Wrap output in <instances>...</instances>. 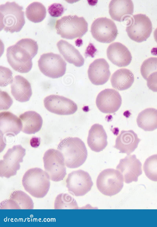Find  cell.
Listing matches in <instances>:
<instances>
[{"label": "cell", "mask_w": 157, "mask_h": 227, "mask_svg": "<svg viewBox=\"0 0 157 227\" xmlns=\"http://www.w3.org/2000/svg\"><path fill=\"white\" fill-rule=\"evenodd\" d=\"M38 45L37 42L30 38L22 39L6 50L7 61L15 71L26 73L31 70L32 59L37 54Z\"/></svg>", "instance_id": "obj_1"}, {"label": "cell", "mask_w": 157, "mask_h": 227, "mask_svg": "<svg viewBox=\"0 0 157 227\" xmlns=\"http://www.w3.org/2000/svg\"><path fill=\"white\" fill-rule=\"evenodd\" d=\"M58 150L62 154L66 166L75 168L79 167L86 161L87 151L84 142L78 137H67L60 141Z\"/></svg>", "instance_id": "obj_2"}, {"label": "cell", "mask_w": 157, "mask_h": 227, "mask_svg": "<svg viewBox=\"0 0 157 227\" xmlns=\"http://www.w3.org/2000/svg\"><path fill=\"white\" fill-rule=\"evenodd\" d=\"M47 173L38 167L30 168L24 174L22 184L25 190L33 197L41 198L48 193L50 186Z\"/></svg>", "instance_id": "obj_3"}, {"label": "cell", "mask_w": 157, "mask_h": 227, "mask_svg": "<svg viewBox=\"0 0 157 227\" xmlns=\"http://www.w3.org/2000/svg\"><path fill=\"white\" fill-rule=\"evenodd\" d=\"M25 23L23 7L14 2L0 6V30L11 33L19 32Z\"/></svg>", "instance_id": "obj_4"}, {"label": "cell", "mask_w": 157, "mask_h": 227, "mask_svg": "<svg viewBox=\"0 0 157 227\" xmlns=\"http://www.w3.org/2000/svg\"><path fill=\"white\" fill-rule=\"evenodd\" d=\"M55 28L62 38L72 40L83 36L88 31V24L82 17L69 15L57 20Z\"/></svg>", "instance_id": "obj_5"}, {"label": "cell", "mask_w": 157, "mask_h": 227, "mask_svg": "<svg viewBox=\"0 0 157 227\" xmlns=\"http://www.w3.org/2000/svg\"><path fill=\"white\" fill-rule=\"evenodd\" d=\"M124 181L123 176L118 170L108 168L103 170L98 176L96 186L102 194L111 196L121 191Z\"/></svg>", "instance_id": "obj_6"}, {"label": "cell", "mask_w": 157, "mask_h": 227, "mask_svg": "<svg viewBox=\"0 0 157 227\" xmlns=\"http://www.w3.org/2000/svg\"><path fill=\"white\" fill-rule=\"evenodd\" d=\"M43 159L45 171L50 179L56 182L63 180L67 173L62 153L59 150L49 149L45 152Z\"/></svg>", "instance_id": "obj_7"}, {"label": "cell", "mask_w": 157, "mask_h": 227, "mask_svg": "<svg viewBox=\"0 0 157 227\" xmlns=\"http://www.w3.org/2000/svg\"><path fill=\"white\" fill-rule=\"evenodd\" d=\"M25 149L21 145H14L9 148L0 160V176L9 178L15 175L23 161Z\"/></svg>", "instance_id": "obj_8"}, {"label": "cell", "mask_w": 157, "mask_h": 227, "mask_svg": "<svg viewBox=\"0 0 157 227\" xmlns=\"http://www.w3.org/2000/svg\"><path fill=\"white\" fill-rule=\"evenodd\" d=\"M38 63L40 71L48 77L57 78L65 73L67 63L59 54L52 52L43 54Z\"/></svg>", "instance_id": "obj_9"}, {"label": "cell", "mask_w": 157, "mask_h": 227, "mask_svg": "<svg viewBox=\"0 0 157 227\" xmlns=\"http://www.w3.org/2000/svg\"><path fill=\"white\" fill-rule=\"evenodd\" d=\"M130 22L126 27L129 37L137 42L145 41L150 37L152 31V24L146 15L138 14L130 17Z\"/></svg>", "instance_id": "obj_10"}, {"label": "cell", "mask_w": 157, "mask_h": 227, "mask_svg": "<svg viewBox=\"0 0 157 227\" xmlns=\"http://www.w3.org/2000/svg\"><path fill=\"white\" fill-rule=\"evenodd\" d=\"M93 37L97 41L109 43L113 41L118 34L115 23L106 17H101L94 20L91 26Z\"/></svg>", "instance_id": "obj_11"}, {"label": "cell", "mask_w": 157, "mask_h": 227, "mask_svg": "<svg viewBox=\"0 0 157 227\" xmlns=\"http://www.w3.org/2000/svg\"><path fill=\"white\" fill-rule=\"evenodd\" d=\"M66 182L68 191L76 196L85 195L90 190L93 185L89 174L82 170L69 173Z\"/></svg>", "instance_id": "obj_12"}, {"label": "cell", "mask_w": 157, "mask_h": 227, "mask_svg": "<svg viewBox=\"0 0 157 227\" xmlns=\"http://www.w3.org/2000/svg\"><path fill=\"white\" fill-rule=\"evenodd\" d=\"M44 106L49 112L59 115L74 114L77 110V104L72 100L64 96L52 94L44 100Z\"/></svg>", "instance_id": "obj_13"}, {"label": "cell", "mask_w": 157, "mask_h": 227, "mask_svg": "<svg viewBox=\"0 0 157 227\" xmlns=\"http://www.w3.org/2000/svg\"><path fill=\"white\" fill-rule=\"evenodd\" d=\"M96 103L101 112L112 113L117 112L122 103V98L119 92L113 89H106L97 95Z\"/></svg>", "instance_id": "obj_14"}, {"label": "cell", "mask_w": 157, "mask_h": 227, "mask_svg": "<svg viewBox=\"0 0 157 227\" xmlns=\"http://www.w3.org/2000/svg\"><path fill=\"white\" fill-rule=\"evenodd\" d=\"M116 168L122 175L127 183L137 182L142 173L141 163L135 155H127L121 159Z\"/></svg>", "instance_id": "obj_15"}, {"label": "cell", "mask_w": 157, "mask_h": 227, "mask_svg": "<svg viewBox=\"0 0 157 227\" xmlns=\"http://www.w3.org/2000/svg\"><path fill=\"white\" fill-rule=\"evenodd\" d=\"M88 74L90 80L93 84H104L108 80L111 75L109 65L104 58L96 59L89 65Z\"/></svg>", "instance_id": "obj_16"}, {"label": "cell", "mask_w": 157, "mask_h": 227, "mask_svg": "<svg viewBox=\"0 0 157 227\" xmlns=\"http://www.w3.org/2000/svg\"><path fill=\"white\" fill-rule=\"evenodd\" d=\"M107 55L113 63L120 67L128 65L132 59L129 50L119 42L113 43L109 46L107 49Z\"/></svg>", "instance_id": "obj_17"}, {"label": "cell", "mask_w": 157, "mask_h": 227, "mask_svg": "<svg viewBox=\"0 0 157 227\" xmlns=\"http://www.w3.org/2000/svg\"><path fill=\"white\" fill-rule=\"evenodd\" d=\"M22 125L19 117L9 111L0 113V130L2 136H14L21 130Z\"/></svg>", "instance_id": "obj_18"}, {"label": "cell", "mask_w": 157, "mask_h": 227, "mask_svg": "<svg viewBox=\"0 0 157 227\" xmlns=\"http://www.w3.org/2000/svg\"><path fill=\"white\" fill-rule=\"evenodd\" d=\"M140 139L132 130L121 131L117 137L114 148L120 152L130 155L137 148Z\"/></svg>", "instance_id": "obj_19"}, {"label": "cell", "mask_w": 157, "mask_h": 227, "mask_svg": "<svg viewBox=\"0 0 157 227\" xmlns=\"http://www.w3.org/2000/svg\"><path fill=\"white\" fill-rule=\"evenodd\" d=\"M107 139L106 133L102 125L95 124L92 126L89 130L87 143L92 151L99 152L107 146Z\"/></svg>", "instance_id": "obj_20"}, {"label": "cell", "mask_w": 157, "mask_h": 227, "mask_svg": "<svg viewBox=\"0 0 157 227\" xmlns=\"http://www.w3.org/2000/svg\"><path fill=\"white\" fill-rule=\"evenodd\" d=\"M109 13L113 20L119 22L130 17L134 11V5L132 0H111L109 4Z\"/></svg>", "instance_id": "obj_21"}, {"label": "cell", "mask_w": 157, "mask_h": 227, "mask_svg": "<svg viewBox=\"0 0 157 227\" xmlns=\"http://www.w3.org/2000/svg\"><path fill=\"white\" fill-rule=\"evenodd\" d=\"M11 92L17 101L26 102L30 99L32 95V90L29 82L23 77L16 75L11 85Z\"/></svg>", "instance_id": "obj_22"}, {"label": "cell", "mask_w": 157, "mask_h": 227, "mask_svg": "<svg viewBox=\"0 0 157 227\" xmlns=\"http://www.w3.org/2000/svg\"><path fill=\"white\" fill-rule=\"evenodd\" d=\"M59 51L65 60L77 67L83 66L84 59L79 52L67 41L61 40L57 44Z\"/></svg>", "instance_id": "obj_23"}, {"label": "cell", "mask_w": 157, "mask_h": 227, "mask_svg": "<svg viewBox=\"0 0 157 227\" xmlns=\"http://www.w3.org/2000/svg\"><path fill=\"white\" fill-rule=\"evenodd\" d=\"M19 117L22 125L21 131L26 134H34L39 131L41 128L42 118L41 116L35 111H26L21 114Z\"/></svg>", "instance_id": "obj_24"}, {"label": "cell", "mask_w": 157, "mask_h": 227, "mask_svg": "<svg viewBox=\"0 0 157 227\" xmlns=\"http://www.w3.org/2000/svg\"><path fill=\"white\" fill-rule=\"evenodd\" d=\"M134 80L132 72L126 68H121L116 71L112 75L110 81L112 87L119 90L130 88Z\"/></svg>", "instance_id": "obj_25"}, {"label": "cell", "mask_w": 157, "mask_h": 227, "mask_svg": "<svg viewBox=\"0 0 157 227\" xmlns=\"http://www.w3.org/2000/svg\"><path fill=\"white\" fill-rule=\"evenodd\" d=\"M139 127L146 131H153L157 129V109L146 108L140 113L136 119Z\"/></svg>", "instance_id": "obj_26"}, {"label": "cell", "mask_w": 157, "mask_h": 227, "mask_svg": "<svg viewBox=\"0 0 157 227\" xmlns=\"http://www.w3.org/2000/svg\"><path fill=\"white\" fill-rule=\"evenodd\" d=\"M46 9L41 3L35 2L30 4L26 8L25 15L27 18L34 23L42 21L45 17Z\"/></svg>", "instance_id": "obj_27"}, {"label": "cell", "mask_w": 157, "mask_h": 227, "mask_svg": "<svg viewBox=\"0 0 157 227\" xmlns=\"http://www.w3.org/2000/svg\"><path fill=\"white\" fill-rule=\"evenodd\" d=\"M54 207L55 209H78L77 203L71 193H62L57 195L55 200Z\"/></svg>", "instance_id": "obj_28"}, {"label": "cell", "mask_w": 157, "mask_h": 227, "mask_svg": "<svg viewBox=\"0 0 157 227\" xmlns=\"http://www.w3.org/2000/svg\"><path fill=\"white\" fill-rule=\"evenodd\" d=\"M9 198L15 202L18 209H33L34 203L30 197L24 191L17 190L12 192Z\"/></svg>", "instance_id": "obj_29"}, {"label": "cell", "mask_w": 157, "mask_h": 227, "mask_svg": "<svg viewBox=\"0 0 157 227\" xmlns=\"http://www.w3.org/2000/svg\"><path fill=\"white\" fill-rule=\"evenodd\" d=\"M143 170L148 178L157 182V154L152 155L146 159L144 164Z\"/></svg>", "instance_id": "obj_30"}, {"label": "cell", "mask_w": 157, "mask_h": 227, "mask_svg": "<svg viewBox=\"0 0 157 227\" xmlns=\"http://www.w3.org/2000/svg\"><path fill=\"white\" fill-rule=\"evenodd\" d=\"M157 71V57H151L146 59L141 66V74L146 80L151 74Z\"/></svg>", "instance_id": "obj_31"}, {"label": "cell", "mask_w": 157, "mask_h": 227, "mask_svg": "<svg viewBox=\"0 0 157 227\" xmlns=\"http://www.w3.org/2000/svg\"><path fill=\"white\" fill-rule=\"evenodd\" d=\"M0 85L1 87H5L8 85L11 84L13 78L12 71L9 68L1 66Z\"/></svg>", "instance_id": "obj_32"}, {"label": "cell", "mask_w": 157, "mask_h": 227, "mask_svg": "<svg viewBox=\"0 0 157 227\" xmlns=\"http://www.w3.org/2000/svg\"><path fill=\"white\" fill-rule=\"evenodd\" d=\"M0 97V110L8 109L12 105L13 102V100L10 97L6 92L1 90Z\"/></svg>", "instance_id": "obj_33"}, {"label": "cell", "mask_w": 157, "mask_h": 227, "mask_svg": "<svg viewBox=\"0 0 157 227\" xmlns=\"http://www.w3.org/2000/svg\"><path fill=\"white\" fill-rule=\"evenodd\" d=\"M48 10L51 16L57 17L62 15L64 12V9L62 4L54 3L48 6Z\"/></svg>", "instance_id": "obj_34"}, {"label": "cell", "mask_w": 157, "mask_h": 227, "mask_svg": "<svg viewBox=\"0 0 157 227\" xmlns=\"http://www.w3.org/2000/svg\"><path fill=\"white\" fill-rule=\"evenodd\" d=\"M147 86L149 89L157 92V71L151 74L147 80Z\"/></svg>", "instance_id": "obj_35"}, {"label": "cell", "mask_w": 157, "mask_h": 227, "mask_svg": "<svg viewBox=\"0 0 157 227\" xmlns=\"http://www.w3.org/2000/svg\"><path fill=\"white\" fill-rule=\"evenodd\" d=\"M154 37L155 41L157 43V28H156L154 31Z\"/></svg>", "instance_id": "obj_36"}]
</instances>
